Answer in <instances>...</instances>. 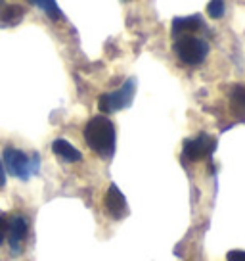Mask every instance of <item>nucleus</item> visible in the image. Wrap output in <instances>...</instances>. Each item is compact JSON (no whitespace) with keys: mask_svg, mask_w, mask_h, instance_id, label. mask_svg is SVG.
I'll return each instance as SVG.
<instances>
[{"mask_svg":"<svg viewBox=\"0 0 245 261\" xmlns=\"http://www.w3.org/2000/svg\"><path fill=\"white\" fill-rule=\"evenodd\" d=\"M215 148H217V142H215L212 137H209V135H199L196 139H188L184 142L182 154L190 162H199V160H203V158H207V155L211 154Z\"/></svg>","mask_w":245,"mask_h":261,"instance_id":"obj_5","label":"nucleus"},{"mask_svg":"<svg viewBox=\"0 0 245 261\" xmlns=\"http://www.w3.org/2000/svg\"><path fill=\"white\" fill-rule=\"evenodd\" d=\"M230 110L236 119L245 121V85H234L228 92Z\"/></svg>","mask_w":245,"mask_h":261,"instance_id":"obj_11","label":"nucleus"},{"mask_svg":"<svg viewBox=\"0 0 245 261\" xmlns=\"http://www.w3.org/2000/svg\"><path fill=\"white\" fill-rule=\"evenodd\" d=\"M84 142L86 146L96 152L100 158H111L115 152V125L113 121L106 117V115H94L92 119H88L86 127H84Z\"/></svg>","mask_w":245,"mask_h":261,"instance_id":"obj_1","label":"nucleus"},{"mask_svg":"<svg viewBox=\"0 0 245 261\" xmlns=\"http://www.w3.org/2000/svg\"><path fill=\"white\" fill-rule=\"evenodd\" d=\"M207 29L203 17L199 14H194V16H186V17H174L171 25V33L174 39L178 37H184V35H194L197 31H203Z\"/></svg>","mask_w":245,"mask_h":261,"instance_id":"obj_8","label":"nucleus"},{"mask_svg":"<svg viewBox=\"0 0 245 261\" xmlns=\"http://www.w3.org/2000/svg\"><path fill=\"white\" fill-rule=\"evenodd\" d=\"M6 234H8V242H10L12 252H16V253L21 252V242H23L25 238H27V234H29V225H27V219H25L23 215H14V217H10Z\"/></svg>","mask_w":245,"mask_h":261,"instance_id":"obj_7","label":"nucleus"},{"mask_svg":"<svg viewBox=\"0 0 245 261\" xmlns=\"http://www.w3.org/2000/svg\"><path fill=\"white\" fill-rule=\"evenodd\" d=\"M136 94V79H129L113 92H106L98 98V108L104 114H113L119 110H125L132 104Z\"/></svg>","mask_w":245,"mask_h":261,"instance_id":"obj_4","label":"nucleus"},{"mask_svg":"<svg viewBox=\"0 0 245 261\" xmlns=\"http://www.w3.org/2000/svg\"><path fill=\"white\" fill-rule=\"evenodd\" d=\"M224 10H226L224 0H211V2L207 4V14H209V17H212V19H221V17L224 16Z\"/></svg>","mask_w":245,"mask_h":261,"instance_id":"obj_13","label":"nucleus"},{"mask_svg":"<svg viewBox=\"0 0 245 261\" xmlns=\"http://www.w3.org/2000/svg\"><path fill=\"white\" fill-rule=\"evenodd\" d=\"M2 162H4V167L10 175H14L16 179L19 180H29L31 175H37L39 173V155L33 154L31 158L17 150V148H4V154H2Z\"/></svg>","mask_w":245,"mask_h":261,"instance_id":"obj_2","label":"nucleus"},{"mask_svg":"<svg viewBox=\"0 0 245 261\" xmlns=\"http://www.w3.org/2000/svg\"><path fill=\"white\" fill-rule=\"evenodd\" d=\"M25 17V8L17 4H6L4 0H0V25L2 27H12V25L21 23Z\"/></svg>","mask_w":245,"mask_h":261,"instance_id":"obj_9","label":"nucleus"},{"mask_svg":"<svg viewBox=\"0 0 245 261\" xmlns=\"http://www.w3.org/2000/svg\"><path fill=\"white\" fill-rule=\"evenodd\" d=\"M6 230H8V217H6V213L4 212H0V246L4 244Z\"/></svg>","mask_w":245,"mask_h":261,"instance_id":"obj_14","label":"nucleus"},{"mask_svg":"<svg viewBox=\"0 0 245 261\" xmlns=\"http://www.w3.org/2000/svg\"><path fill=\"white\" fill-rule=\"evenodd\" d=\"M174 54L184 65H196L203 64L207 54H209V44L199 39L196 35H184V37H178L174 39Z\"/></svg>","mask_w":245,"mask_h":261,"instance_id":"obj_3","label":"nucleus"},{"mask_svg":"<svg viewBox=\"0 0 245 261\" xmlns=\"http://www.w3.org/2000/svg\"><path fill=\"white\" fill-rule=\"evenodd\" d=\"M52 152H54L59 160H64V162H67V163H77L82 160L81 152H79L71 142H67L66 139L54 140V142H52Z\"/></svg>","mask_w":245,"mask_h":261,"instance_id":"obj_10","label":"nucleus"},{"mask_svg":"<svg viewBox=\"0 0 245 261\" xmlns=\"http://www.w3.org/2000/svg\"><path fill=\"white\" fill-rule=\"evenodd\" d=\"M33 6H37L39 10H42L46 17H50L52 21H57V19H62L64 14H62V10L57 8L56 0H29Z\"/></svg>","mask_w":245,"mask_h":261,"instance_id":"obj_12","label":"nucleus"},{"mask_svg":"<svg viewBox=\"0 0 245 261\" xmlns=\"http://www.w3.org/2000/svg\"><path fill=\"white\" fill-rule=\"evenodd\" d=\"M228 261H245V252H230Z\"/></svg>","mask_w":245,"mask_h":261,"instance_id":"obj_15","label":"nucleus"},{"mask_svg":"<svg viewBox=\"0 0 245 261\" xmlns=\"http://www.w3.org/2000/svg\"><path fill=\"white\" fill-rule=\"evenodd\" d=\"M104 207H106L107 215L115 221L122 219L127 215V200H125V196L117 185H109L106 198H104Z\"/></svg>","mask_w":245,"mask_h":261,"instance_id":"obj_6","label":"nucleus"},{"mask_svg":"<svg viewBox=\"0 0 245 261\" xmlns=\"http://www.w3.org/2000/svg\"><path fill=\"white\" fill-rule=\"evenodd\" d=\"M6 187V171H4V162L0 160V188Z\"/></svg>","mask_w":245,"mask_h":261,"instance_id":"obj_16","label":"nucleus"}]
</instances>
